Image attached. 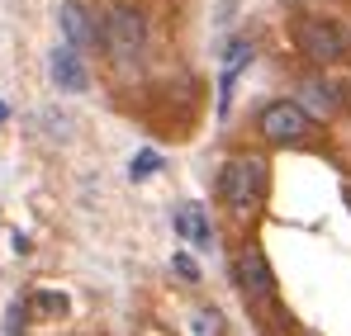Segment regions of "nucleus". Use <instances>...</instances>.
<instances>
[{
	"label": "nucleus",
	"mask_w": 351,
	"mask_h": 336,
	"mask_svg": "<svg viewBox=\"0 0 351 336\" xmlns=\"http://www.w3.org/2000/svg\"><path fill=\"white\" fill-rule=\"evenodd\" d=\"M100 43L119 66H138L143 53H147V14L138 5H123V0L110 5L100 14Z\"/></svg>",
	"instance_id": "obj_1"
},
{
	"label": "nucleus",
	"mask_w": 351,
	"mask_h": 336,
	"mask_svg": "<svg viewBox=\"0 0 351 336\" xmlns=\"http://www.w3.org/2000/svg\"><path fill=\"white\" fill-rule=\"evenodd\" d=\"M219 199L233 209V214H256L261 209V199H266V161L261 157H233V161H223L219 170Z\"/></svg>",
	"instance_id": "obj_2"
},
{
	"label": "nucleus",
	"mask_w": 351,
	"mask_h": 336,
	"mask_svg": "<svg viewBox=\"0 0 351 336\" xmlns=\"http://www.w3.org/2000/svg\"><path fill=\"white\" fill-rule=\"evenodd\" d=\"M294 43H299V53L308 57V62H318V66L342 62V34H337V24H332V19L304 14V19L294 24Z\"/></svg>",
	"instance_id": "obj_3"
},
{
	"label": "nucleus",
	"mask_w": 351,
	"mask_h": 336,
	"mask_svg": "<svg viewBox=\"0 0 351 336\" xmlns=\"http://www.w3.org/2000/svg\"><path fill=\"white\" fill-rule=\"evenodd\" d=\"M256 128H261L266 142H304L308 128H313V118L304 114L299 100H271L261 109V118H256Z\"/></svg>",
	"instance_id": "obj_4"
},
{
	"label": "nucleus",
	"mask_w": 351,
	"mask_h": 336,
	"mask_svg": "<svg viewBox=\"0 0 351 336\" xmlns=\"http://www.w3.org/2000/svg\"><path fill=\"white\" fill-rule=\"evenodd\" d=\"M233 280H237V289H242L247 298H256V303L276 294V275H271V266H266V251H261V246H242V251H237Z\"/></svg>",
	"instance_id": "obj_5"
},
{
	"label": "nucleus",
	"mask_w": 351,
	"mask_h": 336,
	"mask_svg": "<svg viewBox=\"0 0 351 336\" xmlns=\"http://www.w3.org/2000/svg\"><path fill=\"white\" fill-rule=\"evenodd\" d=\"M58 19H62V38H66L71 53H86V48L100 38V24H90V10H86L81 0H62Z\"/></svg>",
	"instance_id": "obj_6"
},
{
	"label": "nucleus",
	"mask_w": 351,
	"mask_h": 336,
	"mask_svg": "<svg viewBox=\"0 0 351 336\" xmlns=\"http://www.w3.org/2000/svg\"><path fill=\"white\" fill-rule=\"evenodd\" d=\"M48 71H53V86H58V90H66V95H81V90L90 86V71H86L81 53H71L66 43L48 57Z\"/></svg>",
	"instance_id": "obj_7"
},
{
	"label": "nucleus",
	"mask_w": 351,
	"mask_h": 336,
	"mask_svg": "<svg viewBox=\"0 0 351 336\" xmlns=\"http://www.w3.org/2000/svg\"><path fill=\"white\" fill-rule=\"evenodd\" d=\"M299 100H304V114H308V118H332L337 105H342V90L328 86V81H318V76H308V81L299 86Z\"/></svg>",
	"instance_id": "obj_8"
},
{
	"label": "nucleus",
	"mask_w": 351,
	"mask_h": 336,
	"mask_svg": "<svg viewBox=\"0 0 351 336\" xmlns=\"http://www.w3.org/2000/svg\"><path fill=\"white\" fill-rule=\"evenodd\" d=\"M176 232H180L185 242H195L199 251H209V246H214V227H209V214H204L199 204L176 209Z\"/></svg>",
	"instance_id": "obj_9"
},
{
	"label": "nucleus",
	"mask_w": 351,
	"mask_h": 336,
	"mask_svg": "<svg viewBox=\"0 0 351 336\" xmlns=\"http://www.w3.org/2000/svg\"><path fill=\"white\" fill-rule=\"evenodd\" d=\"M247 62H252V43L247 38H237L233 48H228V66H223V81H219V114H228V95H233V86H237V76L247 71Z\"/></svg>",
	"instance_id": "obj_10"
},
{
	"label": "nucleus",
	"mask_w": 351,
	"mask_h": 336,
	"mask_svg": "<svg viewBox=\"0 0 351 336\" xmlns=\"http://www.w3.org/2000/svg\"><path fill=\"white\" fill-rule=\"evenodd\" d=\"M190 336H223V313L219 308H195L190 313Z\"/></svg>",
	"instance_id": "obj_11"
},
{
	"label": "nucleus",
	"mask_w": 351,
	"mask_h": 336,
	"mask_svg": "<svg viewBox=\"0 0 351 336\" xmlns=\"http://www.w3.org/2000/svg\"><path fill=\"white\" fill-rule=\"evenodd\" d=\"M162 166H167V157H162V152H152V147H143V152L133 157L128 175H133V180H152V175H157Z\"/></svg>",
	"instance_id": "obj_12"
},
{
	"label": "nucleus",
	"mask_w": 351,
	"mask_h": 336,
	"mask_svg": "<svg viewBox=\"0 0 351 336\" xmlns=\"http://www.w3.org/2000/svg\"><path fill=\"white\" fill-rule=\"evenodd\" d=\"M34 313L62 318V313H66V298H62V294H53V289H48V294H34Z\"/></svg>",
	"instance_id": "obj_13"
},
{
	"label": "nucleus",
	"mask_w": 351,
	"mask_h": 336,
	"mask_svg": "<svg viewBox=\"0 0 351 336\" xmlns=\"http://www.w3.org/2000/svg\"><path fill=\"white\" fill-rule=\"evenodd\" d=\"M171 266H176V275H180V280H190V284L199 280V266H195V261H190V256H185V251H180V256H176Z\"/></svg>",
	"instance_id": "obj_14"
},
{
	"label": "nucleus",
	"mask_w": 351,
	"mask_h": 336,
	"mask_svg": "<svg viewBox=\"0 0 351 336\" xmlns=\"http://www.w3.org/2000/svg\"><path fill=\"white\" fill-rule=\"evenodd\" d=\"M337 34H342V57H351V19H347V24H337Z\"/></svg>",
	"instance_id": "obj_15"
},
{
	"label": "nucleus",
	"mask_w": 351,
	"mask_h": 336,
	"mask_svg": "<svg viewBox=\"0 0 351 336\" xmlns=\"http://www.w3.org/2000/svg\"><path fill=\"white\" fill-rule=\"evenodd\" d=\"M5 118H10V105H5V100H0V123H5Z\"/></svg>",
	"instance_id": "obj_16"
},
{
	"label": "nucleus",
	"mask_w": 351,
	"mask_h": 336,
	"mask_svg": "<svg viewBox=\"0 0 351 336\" xmlns=\"http://www.w3.org/2000/svg\"><path fill=\"white\" fill-rule=\"evenodd\" d=\"M342 95H347V105H351V86H342Z\"/></svg>",
	"instance_id": "obj_17"
},
{
	"label": "nucleus",
	"mask_w": 351,
	"mask_h": 336,
	"mask_svg": "<svg viewBox=\"0 0 351 336\" xmlns=\"http://www.w3.org/2000/svg\"><path fill=\"white\" fill-rule=\"evenodd\" d=\"M347 204H351V185H347Z\"/></svg>",
	"instance_id": "obj_18"
}]
</instances>
